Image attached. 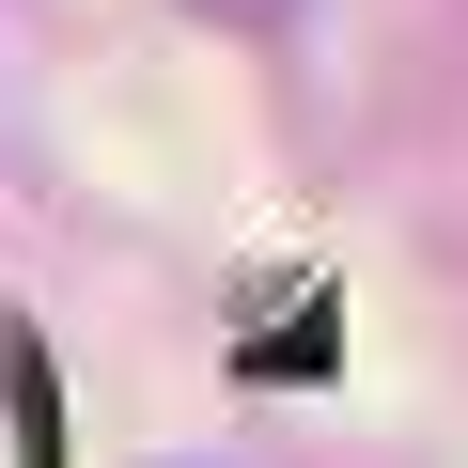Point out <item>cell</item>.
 <instances>
[{
    "label": "cell",
    "instance_id": "6da1fadb",
    "mask_svg": "<svg viewBox=\"0 0 468 468\" xmlns=\"http://www.w3.org/2000/svg\"><path fill=\"white\" fill-rule=\"evenodd\" d=\"M203 16H282V0H203Z\"/></svg>",
    "mask_w": 468,
    "mask_h": 468
}]
</instances>
